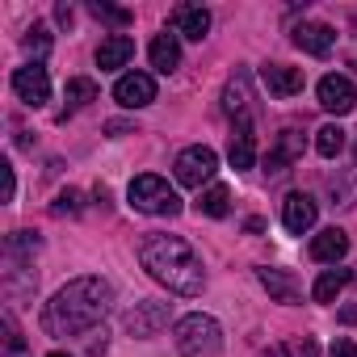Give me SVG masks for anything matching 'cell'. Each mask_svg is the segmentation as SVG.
<instances>
[{"instance_id": "6da1fadb", "label": "cell", "mask_w": 357, "mask_h": 357, "mask_svg": "<svg viewBox=\"0 0 357 357\" xmlns=\"http://www.w3.org/2000/svg\"><path fill=\"white\" fill-rule=\"evenodd\" d=\"M109 307H114V286H109L105 278L84 273V278H72V282L47 303L43 328H47L51 336H76V332L97 328V324L109 315Z\"/></svg>"}, {"instance_id": "7a4b0ae2", "label": "cell", "mask_w": 357, "mask_h": 357, "mask_svg": "<svg viewBox=\"0 0 357 357\" xmlns=\"http://www.w3.org/2000/svg\"><path fill=\"white\" fill-rule=\"evenodd\" d=\"M139 261H143V269H147L160 286H168V294L198 298L202 286H206L202 257H198L181 236H147L143 248H139Z\"/></svg>"}, {"instance_id": "3957f363", "label": "cell", "mask_w": 357, "mask_h": 357, "mask_svg": "<svg viewBox=\"0 0 357 357\" xmlns=\"http://www.w3.org/2000/svg\"><path fill=\"white\" fill-rule=\"evenodd\" d=\"M172 340H176V353L181 357H219L223 353V328L215 315H202V311L176 319Z\"/></svg>"}, {"instance_id": "277c9868", "label": "cell", "mask_w": 357, "mask_h": 357, "mask_svg": "<svg viewBox=\"0 0 357 357\" xmlns=\"http://www.w3.org/2000/svg\"><path fill=\"white\" fill-rule=\"evenodd\" d=\"M130 206L139 211V215H181V198H176V190L164 181V176H155V172H143V176H135L130 181Z\"/></svg>"}, {"instance_id": "5b68a950", "label": "cell", "mask_w": 357, "mask_h": 357, "mask_svg": "<svg viewBox=\"0 0 357 357\" xmlns=\"http://www.w3.org/2000/svg\"><path fill=\"white\" fill-rule=\"evenodd\" d=\"M172 172H176V185H185V190H202L206 181H215V172H219V155H215L211 147L194 143V147H185L181 155H176Z\"/></svg>"}, {"instance_id": "8992f818", "label": "cell", "mask_w": 357, "mask_h": 357, "mask_svg": "<svg viewBox=\"0 0 357 357\" xmlns=\"http://www.w3.org/2000/svg\"><path fill=\"white\" fill-rule=\"evenodd\" d=\"M13 93H17V101H26V105H47L51 101V76H47V68L43 63H26V68H17L13 72Z\"/></svg>"}, {"instance_id": "52a82bcc", "label": "cell", "mask_w": 357, "mask_h": 357, "mask_svg": "<svg viewBox=\"0 0 357 357\" xmlns=\"http://www.w3.org/2000/svg\"><path fill=\"white\" fill-rule=\"evenodd\" d=\"M168 319H172V307L168 303H155V298H147V303H135L130 311H126V332L130 336H155L160 328H168Z\"/></svg>"}, {"instance_id": "ba28073f", "label": "cell", "mask_w": 357, "mask_h": 357, "mask_svg": "<svg viewBox=\"0 0 357 357\" xmlns=\"http://www.w3.org/2000/svg\"><path fill=\"white\" fill-rule=\"evenodd\" d=\"M114 101H118L122 109H143V105L155 101V80H151L147 72H126V76H118V84H114Z\"/></svg>"}, {"instance_id": "9c48e42d", "label": "cell", "mask_w": 357, "mask_h": 357, "mask_svg": "<svg viewBox=\"0 0 357 357\" xmlns=\"http://www.w3.org/2000/svg\"><path fill=\"white\" fill-rule=\"evenodd\" d=\"M315 93H319V105H324L328 114H349V109L357 105V89H353V80H349V76H336V72L324 76Z\"/></svg>"}, {"instance_id": "30bf717a", "label": "cell", "mask_w": 357, "mask_h": 357, "mask_svg": "<svg viewBox=\"0 0 357 357\" xmlns=\"http://www.w3.org/2000/svg\"><path fill=\"white\" fill-rule=\"evenodd\" d=\"M315 215H319V206H315L311 194H290V198L282 202V227H286L290 236H307V231L315 227Z\"/></svg>"}, {"instance_id": "8fae6325", "label": "cell", "mask_w": 357, "mask_h": 357, "mask_svg": "<svg viewBox=\"0 0 357 357\" xmlns=\"http://www.w3.org/2000/svg\"><path fill=\"white\" fill-rule=\"evenodd\" d=\"M261 84H265L273 97H294V93H303V68L265 63V68H261Z\"/></svg>"}, {"instance_id": "7c38bea8", "label": "cell", "mask_w": 357, "mask_h": 357, "mask_svg": "<svg viewBox=\"0 0 357 357\" xmlns=\"http://www.w3.org/2000/svg\"><path fill=\"white\" fill-rule=\"evenodd\" d=\"M223 109H227L231 118H240V126H248V118H252V93H248V76H244V72H236V76L227 80V89H223Z\"/></svg>"}, {"instance_id": "4fadbf2b", "label": "cell", "mask_w": 357, "mask_h": 357, "mask_svg": "<svg viewBox=\"0 0 357 357\" xmlns=\"http://www.w3.org/2000/svg\"><path fill=\"white\" fill-rule=\"evenodd\" d=\"M332 26H324V22H303V26H294V47L298 51H307V55H328L332 51Z\"/></svg>"}, {"instance_id": "5bb4252c", "label": "cell", "mask_w": 357, "mask_h": 357, "mask_svg": "<svg viewBox=\"0 0 357 357\" xmlns=\"http://www.w3.org/2000/svg\"><path fill=\"white\" fill-rule=\"evenodd\" d=\"M130 55H135V38L114 34V38H105V43L97 47V68H101V72H118V68L130 63Z\"/></svg>"}, {"instance_id": "9a60e30c", "label": "cell", "mask_w": 357, "mask_h": 357, "mask_svg": "<svg viewBox=\"0 0 357 357\" xmlns=\"http://www.w3.org/2000/svg\"><path fill=\"white\" fill-rule=\"evenodd\" d=\"M176 34L190 38V43H202L211 34V13L202 5H181L176 9Z\"/></svg>"}, {"instance_id": "2e32d148", "label": "cell", "mask_w": 357, "mask_h": 357, "mask_svg": "<svg viewBox=\"0 0 357 357\" xmlns=\"http://www.w3.org/2000/svg\"><path fill=\"white\" fill-rule=\"evenodd\" d=\"M344 252H349V236H344L340 227H324V231L311 240V257L324 261V265H336Z\"/></svg>"}, {"instance_id": "e0dca14e", "label": "cell", "mask_w": 357, "mask_h": 357, "mask_svg": "<svg viewBox=\"0 0 357 357\" xmlns=\"http://www.w3.org/2000/svg\"><path fill=\"white\" fill-rule=\"evenodd\" d=\"M147 55H151V68L168 76V72H176V63H181V43H176V34L164 30V34L151 38V51Z\"/></svg>"}, {"instance_id": "ac0fdd59", "label": "cell", "mask_w": 357, "mask_h": 357, "mask_svg": "<svg viewBox=\"0 0 357 357\" xmlns=\"http://www.w3.org/2000/svg\"><path fill=\"white\" fill-rule=\"evenodd\" d=\"M257 282L269 290V298L278 303H298V282L286 269H257Z\"/></svg>"}, {"instance_id": "d6986e66", "label": "cell", "mask_w": 357, "mask_h": 357, "mask_svg": "<svg viewBox=\"0 0 357 357\" xmlns=\"http://www.w3.org/2000/svg\"><path fill=\"white\" fill-rule=\"evenodd\" d=\"M227 160H231L236 172H244V168L257 164V143H252V130H248V126H236V135H231V143H227Z\"/></svg>"}, {"instance_id": "ffe728a7", "label": "cell", "mask_w": 357, "mask_h": 357, "mask_svg": "<svg viewBox=\"0 0 357 357\" xmlns=\"http://www.w3.org/2000/svg\"><path fill=\"white\" fill-rule=\"evenodd\" d=\"M349 269H324L319 278H315V286H311V294H315V303H332L344 286H349Z\"/></svg>"}, {"instance_id": "44dd1931", "label": "cell", "mask_w": 357, "mask_h": 357, "mask_svg": "<svg viewBox=\"0 0 357 357\" xmlns=\"http://www.w3.org/2000/svg\"><path fill=\"white\" fill-rule=\"evenodd\" d=\"M294 155H303V135H298V130H282V143H278V151H273L265 164H269V172H286L282 164H290Z\"/></svg>"}, {"instance_id": "7402d4cb", "label": "cell", "mask_w": 357, "mask_h": 357, "mask_svg": "<svg viewBox=\"0 0 357 357\" xmlns=\"http://www.w3.org/2000/svg\"><path fill=\"white\" fill-rule=\"evenodd\" d=\"M198 211H202L206 219H223V215L231 211V190H227V185H211V190L198 198Z\"/></svg>"}, {"instance_id": "603a6c76", "label": "cell", "mask_w": 357, "mask_h": 357, "mask_svg": "<svg viewBox=\"0 0 357 357\" xmlns=\"http://www.w3.org/2000/svg\"><path fill=\"white\" fill-rule=\"evenodd\" d=\"M315 151H319L324 160H336V155L344 151V130H340L336 122L319 126V130H315Z\"/></svg>"}, {"instance_id": "cb8c5ba5", "label": "cell", "mask_w": 357, "mask_h": 357, "mask_svg": "<svg viewBox=\"0 0 357 357\" xmlns=\"http://www.w3.org/2000/svg\"><path fill=\"white\" fill-rule=\"evenodd\" d=\"M63 97H68V105H72V109H80V105L97 101V80H89V76H72V80H68V89H63Z\"/></svg>"}, {"instance_id": "d4e9b609", "label": "cell", "mask_w": 357, "mask_h": 357, "mask_svg": "<svg viewBox=\"0 0 357 357\" xmlns=\"http://www.w3.org/2000/svg\"><path fill=\"white\" fill-rule=\"evenodd\" d=\"M89 13L97 22H109V26H130V9H114V5H101V0H93Z\"/></svg>"}, {"instance_id": "484cf974", "label": "cell", "mask_w": 357, "mask_h": 357, "mask_svg": "<svg viewBox=\"0 0 357 357\" xmlns=\"http://www.w3.org/2000/svg\"><path fill=\"white\" fill-rule=\"evenodd\" d=\"M26 51L34 55V63H38V59L51 51V34H47V26H34V30L26 34Z\"/></svg>"}, {"instance_id": "4316f807", "label": "cell", "mask_w": 357, "mask_h": 357, "mask_svg": "<svg viewBox=\"0 0 357 357\" xmlns=\"http://www.w3.org/2000/svg\"><path fill=\"white\" fill-rule=\"evenodd\" d=\"M51 211H55V215H76V211H80V194H76V190H63Z\"/></svg>"}, {"instance_id": "83f0119b", "label": "cell", "mask_w": 357, "mask_h": 357, "mask_svg": "<svg viewBox=\"0 0 357 357\" xmlns=\"http://www.w3.org/2000/svg\"><path fill=\"white\" fill-rule=\"evenodd\" d=\"M34 248H38V236H34V231H17V236L9 240V252H13V257H17V252H34Z\"/></svg>"}, {"instance_id": "f1b7e54d", "label": "cell", "mask_w": 357, "mask_h": 357, "mask_svg": "<svg viewBox=\"0 0 357 357\" xmlns=\"http://www.w3.org/2000/svg\"><path fill=\"white\" fill-rule=\"evenodd\" d=\"M5 332H9V336H5V340H9V349L17 353V349H22V332H17V324H13V315H5Z\"/></svg>"}, {"instance_id": "f546056e", "label": "cell", "mask_w": 357, "mask_h": 357, "mask_svg": "<svg viewBox=\"0 0 357 357\" xmlns=\"http://www.w3.org/2000/svg\"><path fill=\"white\" fill-rule=\"evenodd\" d=\"M328 357H357V344H353V340H336V344L328 349Z\"/></svg>"}, {"instance_id": "4dcf8cb0", "label": "cell", "mask_w": 357, "mask_h": 357, "mask_svg": "<svg viewBox=\"0 0 357 357\" xmlns=\"http://www.w3.org/2000/svg\"><path fill=\"white\" fill-rule=\"evenodd\" d=\"M5 168V202H13V194H17V176H13V164H0Z\"/></svg>"}, {"instance_id": "1f68e13d", "label": "cell", "mask_w": 357, "mask_h": 357, "mask_svg": "<svg viewBox=\"0 0 357 357\" xmlns=\"http://www.w3.org/2000/svg\"><path fill=\"white\" fill-rule=\"evenodd\" d=\"M55 17H59L63 26H72V9H68V5H59V9H55Z\"/></svg>"}, {"instance_id": "d6a6232c", "label": "cell", "mask_w": 357, "mask_h": 357, "mask_svg": "<svg viewBox=\"0 0 357 357\" xmlns=\"http://www.w3.org/2000/svg\"><path fill=\"white\" fill-rule=\"evenodd\" d=\"M340 319H344V324H357V307H344V311H340Z\"/></svg>"}, {"instance_id": "836d02e7", "label": "cell", "mask_w": 357, "mask_h": 357, "mask_svg": "<svg viewBox=\"0 0 357 357\" xmlns=\"http://www.w3.org/2000/svg\"><path fill=\"white\" fill-rule=\"evenodd\" d=\"M265 357H286V349H269V353H265Z\"/></svg>"}, {"instance_id": "e575fe53", "label": "cell", "mask_w": 357, "mask_h": 357, "mask_svg": "<svg viewBox=\"0 0 357 357\" xmlns=\"http://www.w3.org/2000/svg\"><path fill=\"white\" fill-rule=\"evenodd\" d=\"M47 357H72V353H47Z\"/></svg>"}]
</instances>
